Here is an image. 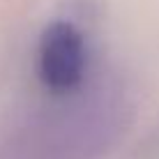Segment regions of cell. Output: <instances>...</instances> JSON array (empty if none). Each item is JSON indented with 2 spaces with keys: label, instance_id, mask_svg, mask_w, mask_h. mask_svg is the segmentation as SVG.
<instances>
[{
  "label": "cell",
  "instance_id": "6da1fadb",
  "mask_svg": "<svg viewBox=\"0 0 159 159\" xmlns=\"http://www.w3.org/2000/svg\"><path fill=\"white\" fill-rule=\"evenodd\" d=\"M88 51L81 30L69 21H56L44 30L37 48V72L53 92H69L85 74Z\"/></svg>",
  "mask_w": 159,
  "mask_h": 159
}]
</instances>
